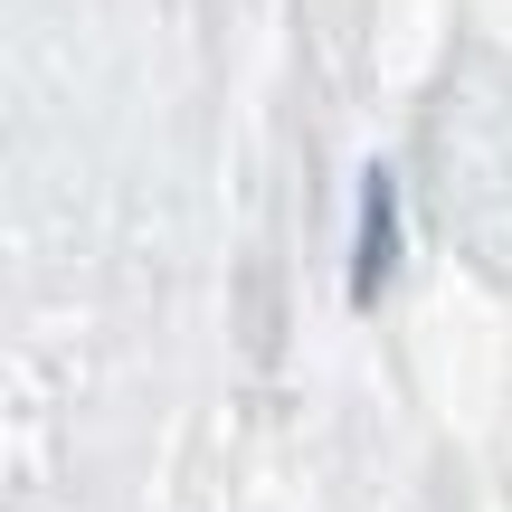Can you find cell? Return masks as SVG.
Listing matches in <instances>:
<instances>
[{"label":"cell","instance_id":"6da1fadb","mask_svg":"<svg viewBox=\"0 0 512 512\" xmlns=\"http://www.w3.org/2000/svg\"><path fill=\"white\" fill-rule=\"evenodd\" d=\"M399 266V181L380 162L361 171V238H351V304H380Z\"/></svg>","mask_w":512,"mask_h":512}]
</instances>
